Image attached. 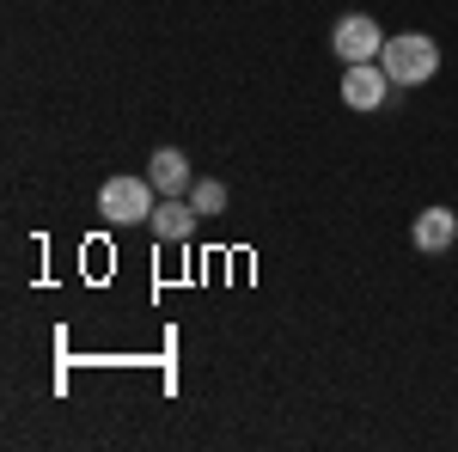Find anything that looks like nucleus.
Instances as JSON below:
<instances>
[{"mask_svg":"<svg viewBox=\"0 0 458 452\" xmlns=\"http://www.w3.org/2000/svg\"><path fill=\"white\" fill-rule=\"evenodd\" d=\"M98 214L129 226V220H153V177H110L98 190Z\"/></svg>","mask_w":458,"mask_h":452,"instance_id":"obj_2","label":"nucleus"},{"mask_svg":"<svg viewBox=\"0 0 458 452\" xmlns=\"http://www.w3.org/2000/svg\"><path fill=\"white\" fill-rule=\"evenodd\" d=\"M453 233H458V214H446V209L416 214V226H410L416 251H446V244H453Z\"/></svg>","mask_w":458,"mask_h":452,"instance_id":"obj_6","label":"nucleus"},{"mask_svg":"<svg viewBox=\"0 0 458 452\" xmlns=\"http://www.w3.org/2000/svg\"><path fill=\"white\" fill-rule=\"evenodd\" d=\"M147 177H153L159 196H183V190H190V159H183L177 147H159V153L147 159Z\"/></svg>","mask_w":458,"mask_h":452,"instance_id":"obj_5","label":"nucleus"},{"mask_svg":"<svg viewBox=\"0 0 458 452\" xmlns=\"http://www.w3.org/2000/svg\"><path fill=\"white\" fill-rule=\"evenodd\" d=\"M391 92V73L373 68V62H354L349 73H343V105L349 110H379Z\"/></svg>","mask_w":458,"mask_h":452,"instance_id":"obj_4","label":"nucleus"},{"mask_svg":"<svg viewBox=\"0 0 458 452\" xmlns=\"http://www.w3.org/2000/svg\"><path fill=\"white\" fill-rule=\"evenodd\" d=\"M330 49L343 55V62H379V49H386V37H379V19H367V13H349L343 25H336V37H330Z\"/></svg>","mask_w":458,"mask_h":452,"instance_id":"obj_3","label":"nucleus"},{"mask_svg":"<svg viewBox=\"0 0 458 452\" xmlns=\"http://www.w3.org/2000/svg\"><path fill=\"white\" fill-rule=\"evenodd\" d=\"M190 226H196V209H190L183 196H172V202H159V209H153V233H159L165 244L190 239Z\"/></svg>","mask_w":458,"mask_h":452,"instance_id":"obj_7","label":"nucleus"},{"mask_svg":"<svg viewBox=\"0 0 458 452\" xmlns=\"http://www.w3.org/2000/svg\"><path fill=\"white\" fill-rule=\"evenodd\" d=\"M220 202H226L220 183H196V196H190V209H196V214H220Z\"/></svg>","mask_w":458,"mask_h":452,"instance_id":"obj_8","label":"nucleus"},{"mask_svg":"<svg viewBox=\"0 0 458 452\" xmlns=\"http://www.w3.org/2000/svg\"><path fill=\"white\" fill-rule=\"evenodd\" d=\"M379 68L391 73V86H422V80H434V68H440V49H434L422 31L386 37V49H379Z\"/></svg>","mask_w":458,"mask_h":452,"instance_id":"obj_1","label":"nucleus"}]
</instances>
